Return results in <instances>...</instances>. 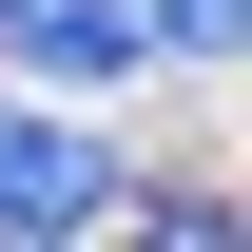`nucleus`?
I'll return each instance as SVG.
<instances>
[{
  "mask_svg": "<svg viewBox=\"0 0 252 252\" xmlns=\"http://www.w3.org/2000/svg\"><path fill=\"white\" fill-rule=\"evenodd\" d=\"M97 214H117V156L0 97V233H97Z\"/></svg>",
  "mask_w": 252,
  "mask_h": 252,
  "instance_id": "1",
  "label": "nucleus"
},
{
  "mask_svg": "<svg viewBox=\"0 0 252 252\" xmlns=\"http://www.w3.org/2000/svg\"><path fill=\"white\" fill-rule=\"evenodd\" d=\"M0 59L20 78H136L156 20H136V0H0Z\"/></svg>",
  "mask_w": 252,
  "mask_h": 252,
  "instance_id": "2",
  "label": "nucleus"
}]
</instances>
